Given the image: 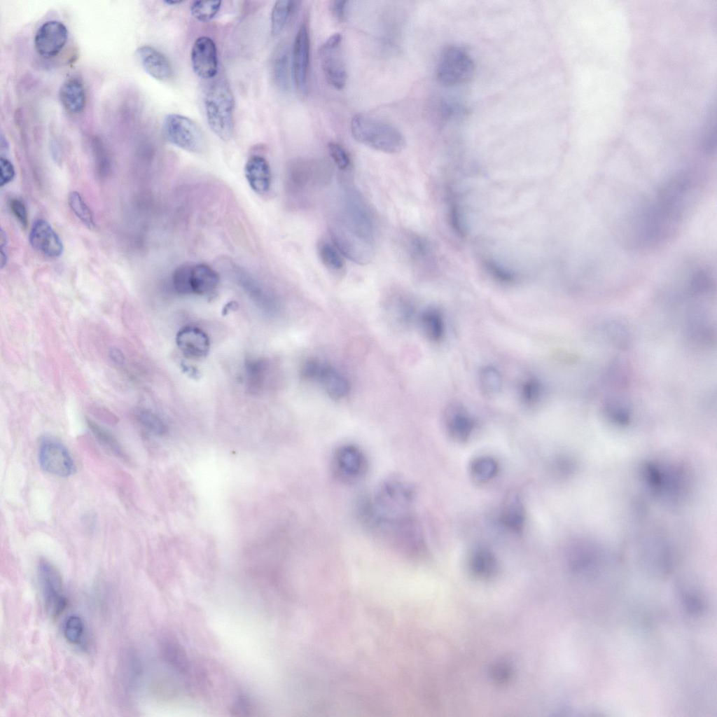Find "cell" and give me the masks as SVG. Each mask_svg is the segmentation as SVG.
<instances>
[{
  "label": "cell",
  "instance_id": "cell-36",
  "mask_svg": "<svg viewBox=\"0 0 717 717\" xmlns=\"http://www.w3.org/2000/svg\"><path fill=\"white\" fill-rule=\"evenodd\" d=\"M192 263H186L178 266L172 275V284L176 291L180 294H190V273Z\"/></svg>",
  "mask_w": 717,
  "mask_h": 717
},
{
  "label": "cell",
  "instance_id": "cell-11",
  "mask_svg": "<svg viewBox=\"0 0 717 717\" xmlns=\"http://www.w3.org/2000/svg\"><path fill=\"white\" fill-rule=\"evenodd\" d=\"M310 57V38L306 24L299 27L293 46L291 68L295 85L302 94H306Z\"/></svg>",
  "mask_w": 717,
  "mask_h": 717
},
{
  "label": "cell",
  "instance_id": "cell-47",
  "mask_svg": "<svg viewBox=\"0 0 717 717\" xmlns=\"http://www.w3.org/2000/svg\"><path fill=\"white\" fill-rule=\"evenodd\" d=\"M685 604L687 610L692 613H699L703 609V604L699 599L693 594L685 597Z\"/></svg>",
  "mask_w": 717,
  "mask_h": 717
},
{
  "label": "cell",
  "instance_id": "cell-17",
  "mask_svg": "<svg viewBox=\"0 0 717 717\" xmlns=\"http://www.w3.org/2000/svg\"><path fill=\"white\" fill-rule=\"evenodd\" d=\"M244 175L250 188L258 195L267 193L272 184V172L267 159L253 155L244 165Z\"/></svg>",
  "mask_w": 717,
  "mask_h": 717
},
{
  "label": "cell",
  "instance_id": "cell-12",
  "mask_svg": "<svg viewBox=\"0 0 717 717\" xmlns=\"http://www.w3.org/2000/svg\"><path fill=\"white\" fill-rule=\"evenodd\" d=\"M67 39L68 30L62 22L57 20L47 21L36 32L34 47L39 55L50 58L62 50Z\"/></svg>",
  "mask_w": 717,
  "mask_h": 717
},
{
  "label": "cell",
  "instance_id": "cell-30",
  "mask_svg": "<svg viewBox=\"0 0 717 717\" xmlns=\"http://www.w3.org/2000/svg\"><path fill=\"white\" fill-rule=\"evenodd\" d=\"M87 424L89 429L100 443L105 446L116 456L123 459H127L126 454L123 450L121 445L111 433L91 419H87Z\"/></svg>",
  "mask_w": 717,
  "mask_h": 717
},
{
  "label": "cell",
  "instance_id": "cell-21",
  "mask_svg": "<svg viewBox=\"0 0 717 717\" xmlns=\"http://www.w3.org/2000/svg\"><path fill=\"white\" fill-rule=\"evenodd\" d=\"M59 98L65 111L71 114L81 113L86 102L84 86L76 78L67 79L59 90Z\"/></svg>",
  "mask_w": 717,
  "mask_h": 717
},
{
  "label": "cell",
  "instance_id": "cell-8",
  "mask_svg": "<svg viewBox=\"0 0 717 717\" xmlns=\"http://www.w3.org/2000/svg\"><path fill=\"white\" fill-rule=\"evenodd\" d=\"M331 467L337 480L344 484H352L364 477L368 462L365 453L358 446L344 444L333 452Z\"/></svg>",
  "mask_w": 717,
  "mask_h": 717
},
{
  "label": "cell",
  "instance_id": "cell-22",
  "mask_svg": "<svg viewBox=\"0 0 717 717\" xmlns=\"http://www.w3.org/2000/svg\"><path fill=\"white\" fill-rule=\"evenodd\" d=\"M316 380L319 381L325 391L334 399L345 397L350 391L347 379L333 367L322 363Z\"/></svg>",
  "mask_w": 717,
  "mask_h": 717
},
{
  "label": "cell",
  "instance_id": "cell-24",
  "mask_svg": "<svg viewBox=\"0 0 717 717\" xmlns=\"http://www.w3.org/2000/svg\"><path fill=\"white\" fill-rule=\"evenodd\" d=\"M317 252L321 263L330 272L336 274L344 272L345 264L342 254L333 242L320 240L317 244Z\"/></svg>",
  "mask_w": 717,
  "mask_h": 717
},
{
  "label": "cell",
  "instance_id": "cell-27",
  "mask_svg": "<svg viewBox=\"0 0 717 717\" xmlns=\"http://www.w3.org/2000/svg\"><path fill=\"white\" fill-rule=\"evenodd\" d=\"M162 655L165 661L179 673H187L190 663L187 654L175 641H166L162 645Z\"/></svg>",
  "mask_w": 717,
  "mask_h": 717
},
{
  "label": "cell",
  "instance_id": "cell-49",
  "mask_svg": "<svg viewBox=\"0 0 717 717\" xmlns=\"http://www.w3.org/2000/svg\"><path fill=\"white\" fill-rule=\"evenodd\" d=\"M109 357L116 365H122L125 362V356L122 351L115 347H111L108 352Z\"/></svg>",
  "mask_w": 717,
  "mask_h": 717
},
{
  "label": "cell",
  "instance_id": "cell-41",
  "mask_svg": "<svg viewBox=\"0 0 717 717\" xmlns=\"http://www.w3.org/2000/svg\"><path fill=\"white\" fill-rule=\"evenodd\" d=\"M396 308L397 319L401 323L407 324L412 321L415 309L410 301L403 298L398 302Z\"/></svg>",
  "mask_w": 717,
  "mask_h": 717
},
{
  "label": "cell",
  "instance_id": "cell-6",
  "mask_svg": "<svg viewBox=\"0 0 717 717\" xmlns=\"http://www.w3.org/2000/svg\"><path fill=\"white\" fill-rule=\"evenodd\" d=\"M475 65L469 53L464 48L452 46L441 53L436 74L438 81L445 85H457L470 81L474 74Z\"/></svg>",
  "mask_w": 717,
  "mask_h": 717
},
{
  "label": "cell",
  "instance_id": "cell-45",
  "mask_svg": "<svg viewBox=\"0 0 717 717\" xmlns=\"http://www.w3.org/2000/svg\"><path fill=\"white\" fill-rule=\"evenodd\" d=\"M253 711L251 702L244 697H239L232 706L231 713L235 716H249Z\"/></svg>",
  "mask_w": 717,
  "mask_h": 717
},
{
  "label": "cell",
  "instance_id": "cell-20",
  "mask_svg": "<svg viewBox=\"0 0 717 717\" xmlns=\"http://www.w3.org/2000/svg\"><path fill=\"white\" fill-rule=\"evenodd\" d=\"M219 283L220 277L211 267L205 263H192L190 273L192 293L210 296L216 292Z\"/></svg>",
  "mask_w": 717,
  "mask_h": 717
},
{
  "label": "cell",
  "instance_id": "cell-37",
  "mask_svg": "<svg viewBox=\"0 0 717 717\" xmlns=\"http://www.w3.org/2000/svg\"><path fill=\"white\" fill-rule=\"evenodd\" d=\"M543 394V387L536 378L526 380L521 387L520 394L523 402L529 405L536 404Z\"/></svg>",
  "mask_w": 717,
  "mask_h": 717
},
{
  "label": "cell",
  "instance_id": "cell-48",
  "mask_svg": "<svg viewBox=\"0 0 717 717\" xmlns=\"http://www.w3.org/2000/svg\"><path fill=\"white\" fill-rule=\"evenodd\" d=\"M347 4V1L342 0L334 1L330 4V11L338 21L342 22L345 18Z\"/></svg>",
  "mask_w": 717,
  "mask_h": 717
},
{
  "label": "cell",
  "instance_id": "cell-50",
  "mask_svg": "<svg viewBox=\"0 0 717 717\" xmlns=\"http://www.w3.org/2000/svg\"><path fill=\"white\" fill-rule=\"evenodd\" d=\"M164 2H165V3L166 4H168V5H171V6H173V5H178V4H181V3H183V1H177V0H174V1H173V0H166V1H165Z\"/></svg>",
  "mask_w": 717,
  "mask_h": 717
},
{
  "label": "cell",
  "instance_id": "cell-4",
  "mask_svg": "<svg viewBox=\"0 0 717 717\" xmlns=\"http://www.w3.org/2000/svg\"><path fill=\"white\" fill-rule=\"evenodd\" d=\"M235 98L228 84L217 81L208 88L204 110L208 125L223 141L231 139L234 130Z\"/></svg>",
  "mask_w": 717,
  "mask_h": 717
},
{
  "label": "cell",
  "instance_id": "cell-23",
  "mask_svg": "<svg viewBox=\"0 0 717 717\" xmlns=\"http://www.w3.org/2000/svg\"><path fill=\"white\" fill-rule=\"evenodd\" d=\"M289 50L286 44H280L274 52L272 60V75L277 86L283 91L289 89L291 74Z\"/></svg>",
  "mask_w": 717,
  "mask_h": 717
},
{
  "label": "cell",
  "instance_id": "cell-44",
  "mask_svg": "<svg viewBox=\"0 0 717 717\" xmlns=\"http://www.w3.org/2000/svg\"><path fill=\"white\" fill-rule=\"evenodd\" d=\"M11 211L15 218L24 227L27 225V211L24 202L18 198H13L10 202Z\"/></svg>",
  "mask_w": 717,
  "mask_h": 717
},
{
  "label": "cell",
  "instance_id": "cell-31",
  "mask_svg": "<svg viewBox=\"0 0 717 717\" xmlns=\"http://www.w3.org/2000/svg\"><path fill=\"white\" fill-rule=\"evenodd\" d=\"M471 564L475 573L486 575L494 571L496 561L493 553L488 548L480 547L474 550Z\"/></svg>",
  "mask_w": 717,
  "mask_h": 717
},
{
  "label": "cell",
  "instance_id": "cell-25",
  "mask_svg": "<svg viewBox=\"0 0 717 717\" xmlns=\"http://www.w3.org/2000/svg\"><path fill=\"white\" fill-rule=\"evenodd\" d=\"M499 471L497 461L490 456L474 458L469 465V473L475 482L485 483L493 479Z\"/></svg>",
  "mask_w": 717,
  "mask_h": 717
},
{
  "label": "cell",
  "instance_id": "cell-34",
  "mask_svg": "<svg viewBox=\"0 0 717 717\" xmlns=\"http://www.w3.org/2000/svg\"><path fill=\"white\" fill-rule=\"evenodd\" d=\"M85 633V625L83 619L78 615H69L65 620L63 634L66 640L71 644L78 645L82 641Z\"/></svg>",
  "mask_w": 717,
  "mask_h": 717
},
{
  "label": "cell",
  "instance_id": "cell-26",
  "mask_svg": "<svg viewBox=\"0 0 717 717\" xmlns=\"http://www.w3.org/2000/svg\"><path fill=\"white\" fill-rule=\"evenodd\" d=\"M422 329L428 339L433 342L440 340L445 333L443 318L435 308H429L420 316Z\"/></svg>",
  "mask_w": 717,
  "mask_h": 717
},
{
  "label": "cell",
  "instance_id": "cell-19",
  "mask_svg": "<svg viewBox=\"0 0 717 717\" xmlns=\"http://www.w3.org/2000/svg\"><path fill=\"white\" fill-rule=\"evenodd\" d=\"M501 520L508 529L516 533L523 530L525 523V508L520 494L516 490H510L505 496L502 505Z\"/></svg>",
  "mask_w": 717,
  "mask_h": 717
},
{
  "label": "cell",
  "instance_id": "cell-18",
  "mask_svg": "<svg viewBox=\"0 0 717 717\" xmlns=\"http://www.w3.org/2000/svg\"><path fill=\"white\" fill-rule=\"evenodd\" d=\"M144 71L158 81H166L172 74L168 59L159 50L149 46H142L136 52Z\"/></svg>",
  "mask_w": 717,
  "mask_h": 717
},
{
  "label": "cell",
  "instance_id": "cell-33",
  "mask_svg": "<svg viewBox=\"0 0 717 717\" xmlns=\"http://www.w3.org/2000/svg\"><path fill=\"white\" fill-rule=\"evenodd\" d=\"M222 1H195L190 6L192 16L197 20L202 22H207L211 20L218 13L221 7Z\"/></svg>",
  "mask_w": 717,
  "mask_h": 717
},
{
  "label": "cell",
  "instance_id": "cell-38",
  "mask_svg": "<svg viewBox=\"0 0 717 717\" xmlns=\"http://www.w3.org/2000/svg\"><path fill=\"white\" fill-rule=\"evenodd\" d=\"M139 422L148 431L158 436L163 435L166 427L155 414L148 410H141L137 415Z\"/></svg>",
  "mask_w": 717,
  "mask_h": 717
},
{
  "label": "cell",
  "instance_id": "cell-28",
  "mask_svg": "<svg viewBox=\"0 0 717 717\" xmlns=\"http://www.w3.org/2000/svg\"><path fill=\"white\" fill-rule=\"evenodd\" d=\"M479 385L485 395L490 397L496 396L502 386L501 376L499 370L489 366L482 368L479 373Z\"/></svg>",
  "mask_w": 717,
  "mask_h": 717
},
{
  "label": "cell",
  "instance_id": "cell-3",
  "mask_svg": "<svg viewBox=\"0 0 717 717\" xmlns=\"http://www.w3.org/2000/svg\"><path fill=\"white\" fill-rule=\"evenodd\" d=\"M350 129L356 141L380 152L398 153L406 146L403 134L396 127L366 114L354 116Z\"/></svg>",
  "mask_w": 717,
  "mask_h": 717
},
{
  "label": "cell",
  "instance_id": "cell-5",
  "mask_svg": "<svg viewBox=\"0 0 717 717\" xmlns=\"http://www.w3.org/2000/svg\"><path fill=\"white\" fill-rule=\"evenodd\" d=\"M162 132L170 144L183 150L199 153L204 148V137L201 128L188 117L167 114L162 121Z\"/></svg>",
  "mask_w": 717,
  "mask_h": 717
},
{
  "label": "cell",
  "instance_id": "cell-39",
  "mask_svg": "<svg viewBox=\"0 0 717 717\" xmlns=\"http://www.w3.org/2000/svg\"><path fill=\"white\" fill-rule=\"evenodd\" d=\"M330 155L341 170L347 169L351 163V160L347 151L342 146L335 142H330L328 145Z\"/></svg>",
  "mask_w": 717,
  "mask_h": 717
},
{
  "label": "cell",
  "instance_id": "cell-9",
  "mask_svg": "<svg viewBox=\"0 0 717 717\" xmlns=\"http://www.w3.org/2000/svg\"><path fill=\"white\" fill-rule=\"evenodd\" d=\"M342 42V35L340 33H335L326 40L319 51L325 78L330 85L337 90L344 88L347 79Z\"/></svg>",
  "mask_w": 717,
  "mask_h": 717
},
{
  "label": "cell",
  "instance_id": "cell-42",
  "mask_svg": "<svg viewBox=\"0 0 717 717\" xmlns=\"http://www.w3.org/2000/svg\"><path fill=\"white\" fill-rule=\"evenodd\" d=\"M322 363L316 358H309L302 365L301 375L307 380H316Z\"/></svg>",
  "mask_w": 717,
  "mask_h": 717
},
{
  "label": "cell",
  "instance_id": "cell-40",
  "mask_svg": "<svg viewBox=\"0 0 717 717\" xmlns=\"http://www.w3.org/2000/svg\"><path fill=\"white\" fill-rule=\"evenodd\" d=\"M607 415L615 422L626 424L629 418L628 409L625 405L615 401H608L605 405Z\"/></svg>",
  "mask_w": 717,
  "mask_h": 717
},
{
  "label": "cell",
  "instance_id": "cell-7",
  "mask_svg": "<svg viewBox=\"0 0 717 717\" xmlns=\"http://www.w3.org/2000/svg\"><path fill=\"white\" fill-rule=\"evenodd\" d=\"M37 576L46 613L52 618L58 617L67 605L60 571L48 560L41 559L37 565Z\"/></svg>",
  "mask_w": 717,
  "mask_h": 717
},
{
  "label": "cell",
  "instance_id": "cell-2",
  "mask_svg": "<svg viewBox=\"0 0 717 717\" xmlns=\"http://www.w3.org/2000/svg\"><path fill=\"white\" fill-rule=\"evenodd\" d=\"M330 235L374 246L375 228L372 214L361 197L348 191L331 222Z\"/></svg>",
  "mask_w": 717,
  "mask_h": 717
},
{
  "label": "cell",
  "instance_id": "cell-14",
  "mask_svg": "<svg viewBox=\"0 0 717 717\" xmlns=\"http://www.w3.org/2000/svg\"><path fill=\"white\" fill-rule=\"evenodd\" d=\"M29 239L34 249L47 257L57 258L63 253L62 240L46 220L40 218L35 221Z\"/></svg>",
  "mask_w": 717,
  "mask_h": 717
},
{
  "label": "cell",
  "instance_id": "cell-32",
  "mask_svg": "<svg viewBox=\"0 0 717 717\" xmlns=\"http://www.w3.org/2000/svg\"><path fill=\"white\" fill-rule=\"evenodd\" d=\"M68 203L73 212L83 224L89 228L95 227L92 212L79 193L71 192L68 196Z\"/></svg>",
  "mask_w": 717,
  "mask_h": 717
},
{
  "label": "cell",
  "instance_id": "cell-10",
  "mask_svg": "<svg viewBox=\"0 0 717 717\" xmlns=\"http://www.w3.org/2000/svg\"><path fill=\"white\" fill-rule=\"evenodd\" d=\"M39 462L46 472L68 477L76 471V466L67 447L52 437L44 436L39 446Z\"/></svg>",
  "mask_w": 717,
  "mask_h": 717
},
{
  "label": "cell",
  "instance_id": "cell-13",
  "mask_svg": "<svg viewBox=\"0 0 717 717\" xmlns=\"http://www.w3.org/2000/svg\"><path fill=\"white\" fill-rule=\"evenodd\" d=\"M190 60L193 69L199 77L208 79L217 74V50L211 38L202 36L195 41L191 49Z\"/></svg>",
  "mask_w": 717,
  "mask_h": 717
},
{
  "label": "cell",
  "instance_id": "cell-15",
  "mask_svg": "<svg viewBox=\"0 0 717 717\" xmlns=\"http://www.w3.org/2000/svg\"><path fill=\"white\" fill-rule=\"evenodd\" d=\"M176 343L181 351L190 358H203L210 349L207 333L193 326H186L180 329L176 335Z\"/></svg>",
  "mask_w": 717,
  "mask_h": 717
},
{
  "label": "cell",
  "instance_id": "cell-16",
  "mask_svg": "<svg viewBox=\"0 0 717 717\" xmlns=\"http://www.w3.org/2000/svg\"><path fill=\"white\" fill-rule=\"evenodd\" d=\"M444 423L448 436L458 443L467 441L475 426L472 417L459 405H451L446 409Z\"/></svg>",
  "mask_w": 717,
  "mask_h": 717
},
{
  "label": "cell",
  "instance_id": "cell-46",
  "mask_svg": "<svg viewBox=\"0 0 717 717\" xmlns=\"http://www.w3.org/2000/svg\"><path fill=\"white\" fill-rule=\"evenodd\" d=\"M487 267L491 274L499 280L504 282H511L514 279L513 275L505 269L498 266L492 262L487 263Z\"/></svg>",
  "mask_w": 717,
  "mask_h": 717
},
{
  "label": "cell",
  "instance_id": "cell-1",
  "mask_svg": "<svg viewBox=\"0 0 717 717\" xmlns=\"http://www.w3.org/2000/svg\"><path fill=\"white\" fill-rule=\"evenodd\" d=\"M415 490L403 477L383 480L359 505L364 525L382 541L409 555L426 550L420 522L414 510Z\"/></svg>",
  "mask_w": 717,
  "mask_h": 717
},
{
  "label": "cell",
  "instance_id": "cell-43",
  "mask_svg": "<svg viewBox=\"0 0 717 717\" xmlns=\"http://www.w3.org/2000/svg\"><path fill=\"white\" fill-rule=\"evenodd\" d=\"M15 169L10 160L1 157L0 158V186L2 187L10 183L15 176Z\"/></svg>",
  "mask_w": 717,
  "mask_h": 717
},
{
  "label": "cell",
  "instance_id": "cell-35",
  "mask_svg": "<svg viewBox=\"0 0 717 717\" xmlns=\"http://www.w3.org/2000/svg\"><path fill=\"white\" fill-rule=\"evenodd\" d=\"M249 387L257 390L263 387L267 372V363L263 360L249 361L246 365Z\"/></svg>",
  "mask_w": 717,
  "mask_h": 717
},
{
  "label": "cell",
  "instance_id": "cell-29",
  "mask_svg": "<svg viewBox=\"0 0 717 717\" xmlns=\"http://www.w3.org/2000/svg\"><path fill=\"white\" fill-rule=\"evenodd\" d=\"M293 1L287 0L277 1L273 6L271 13V34L278 35L284 28L294 7Z\"/></svg>",
  "mask_w": 717,
  "mask_h": 717
}]
</instances>
